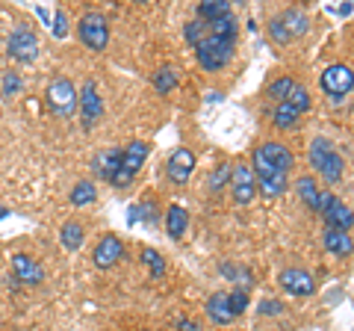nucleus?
<instances>
[{
  "instance_id": "obj_1",
  "label": "nucleus",
  "mask_w": 354,
  "mask_h": 331,
  "mask_svg": "<svg viewBox=\"0 0 354 331\" xmlns=\"http://www.w3.org/2000/svg\"><path fill=\"white\" fill-rule=\"evenodd\" d=\"M251 169H254V181L260 184L263 195L269 198H278L283 190H286V175L274 166L269 157L263 154V148L254 151V160H251Z\"/></svg>"
},
{
  "instance_id": "obj_2",
  "label": "nucleus",
  "mask_w": 354,
  "mask_h": 331,
  "mask_svg": "<svg viewBox=\"0 0 354 331\" xmlns=\"http://www.w3.org/2000/svg\"><path fill=\"white\" fill-rule=\"evenodd\" d=\"M310 166L319 169V175H322L328 184H337L342 178V157L334 151V145H330L328 139H322V136L310 142Z\"/></svg>"
},
{
  "instance_id": "obj_3",
  "label": "nucleus",
  "mask_w": 354,
  "mask_h": 331,
  "mask_svg": "<svg viewBox=\"0 0 354 331\" xmlns=\"http://www.w3.org/2000/svg\"><path fill=\"white\" fill-rule=\"evenodd\" d=\"M198 51V62L204 65L207 71H218L234 60V51H236V39H218V36H207L201 45L195 48Z\"/></svg>"
},
{
  "instance_id": "obj_4",
  "label": "nucleus",
  "mask_w": 354,
  "mask_h": 331,
  "mask_svg": "<svg viewBox=\"0 0 354 331\" xmlns=\"http://www.w3.org/2000/svg\"><path fill=\"white\" fill-rule=\"evenodd\" d=\"M44 101H48V109L53 116H62L68 118L74 116L77 109V89L68 77H53L48 83V89H44Z\"/></svg>"
},
{
  "instance_id": "obj_5",
  "label": "nucleus",
  "mask_w": 354,
  "mask_h": 331,
  "mask_svg": "<svg viewBox=\"0 0 354 331\" xmlns=\"http://www.w3.org/2000/svg\"><path fill=\"white\" fill-rule=\"evenodd\" d=\"M77 36H80V42L88 51L101 53L109 45V21L101 12H86L77 21Z\"/></svg>"
},
{
  "instance_id": "obj_6",
  "label": "nucleus",
  "mask_w": 354,
  "mask_h": 331,
  "mask_svg": "<svg viewBox=\"0 0 354 331\" xmlns=\"http://www.w3.org/2000/svg\"><path fill=\"white\" fill-rule=\"evenodd\" d=\"M148 142H142V139H136V142H130V145L124 148V154H121V166H118V172H115V178L109 181L113 186H118V190H124V186H130L133 184V178L139 175V169H142V163L148 160Z\"/></svg>"
},
{
  "instance_id": "obj_7",
  "label": "nucleus",
  "mask_w": 354,
  "mask_h": 331,
  "mask_svg": "<svg viewBox=\"0 0 354 331\" xmlns=\"http://www.w3.org/2000/svg\"><path fill=\"white\" fill-rule=\"evenodd\" d=\"M6 53L21 65L36 62V57H39V36L30 27H15L12 33H9V39H6Z\"/></svg>"
},
{
  "instance_id": "obj_8",
  "label": "nucleus",
  "mask_w": 354,
  "mask_h": 331,
  "mask_svg": "<svg viewBox=\"0 0 354 331\" xmlns=\"http://www.w3.org/2000/svg\"><path fill=\"white\" fill-rule=\"evenodd\" d=\"M322 89H325V95H330V98L348 95V92L354 89V71L348 69V65H342V62L328 65V69L322 71Z\"/></svg>"
},
{
  "instance_id": "obj_9",
  "label": "nucleus",
  "mask_w": 354,
  "mask_h": 331,
  "mask_svg": "<svg viewBox=\"0 0 354 331\" xmlns=\"http://www.w3.org/2000/svg\"><path fill=\"white\" fill-rule=\"evenodd\" d=\"M230 190H234V202L236 204H248L257 190V181H254V169L248 163H236L230 169Z\"/></svg>"
},
{
  "instance_id": "obj_10",
  "label": "nucleus",
  "mask_w": 354,
  "mask_h": 331,
  "mask_svg": "<svg viewBox=\"0 0 354 331\" xmlns=\"http://www.w3.org/2000/svg\"><path fill=\"white\" fill-rule=\"evenodd\" d=\"M77 104H80V116H83V125L86 127H95L104 116V101L97 95V86L95 80H86L83 83V95H77Z\"/></svg>"
},
{
  "instance_id": "obj_11",
  "label": "nucleus",
  "mask_w": 354,
  "mask_h": 331,
  "mask_svg": "<svg viewBox=\"0 0 354 331\" xmlns=\"http://www.w3.org/2000/svg\"><path fill=\"white\" fill-rule=\"evenodd\" d=\"M165 172H169L171 184H186L195 172V154L189 148H177L169 157V163H165Z\"/></svg>"
},
{
  "instance_id": "obj_12",
  "label": "nucleus",
  "mask_w": 354,
  "mask_h": 331,
  "mask_svg": "<svg viewBox=\"0 0 354 331\" xmlns=\"http://www.w3.org/2000/svg\"><path fill=\"white\" fill-rule=\"evenodd\" d=\"M281 287L290 296H313L316 293L313 275L304 272V269H298V267H290V269L281 272Z\"/></svg>"
},
{
  "instance_id": "obj_13",
  "label": "nucleus",
  "mask_w": 354,
  "mask_h": 331,
  "mask_svg": "<svg viewBox=\"0 0 354 331\" xmlns=\"http://www.w3.org/2000/svg\"><path fill=\"white\" fill-rule=\"evenodd\" d=\"M121 255H124V246H121V240H118L115 234H106V237H101V242L95 246L92 260H95V267L109 269V267H115V263L121 260Z\"/></svg>"
},
{
  "instance_id": "obj_14",
  "label": "nucleus",
  "mask_w": 354,
  "mask_h": 331,
  "mask_svg": "<svg viewBox=\"0 0 354 331\" xmlns=\"http://www.w3.org/2000/svg\"><path fill=\"white\" fill-rule=\"evenodd\" d=\"M121 154L124 148H106V151H97L92 157V172L97 175L101 181H113L118 166H121Z\"/></svg>"
},
{
  "instance_id": "obj_15",
  "label": "nucleus",
  "mask_w": 354,
  "mask_h": 331,
  "mask_svg": "<svg viewBox=\"0 0 354 331\" xmlns=\"http://www.w3.org/2000/svg\"><path fill=\"white\" fill-rule=\"evenodd\" d=\"M12 275H15V281L30 284V287L41 284V278H44L39 260H32L30 255H12Z\"/></svg>"
},
{
  "instance_id": "obj_16",
  "label": "nucleus",
  "mask_w": 354,
  "mask_h": 331,
  "mask_svg": "<svg viewBox=\"0 0 354 331\" xmlns=\"http://www.w3.org/2000/svg\"><path fill=\"white\" fill-rule=\"evenodd\" d=\"M319 216H325V222H328V228H337V231H348L351 225H354V213L348 211V207L346 204H342L339 202V198L334 195V198H330V202H328V207H325V211L322 213H319Z\"/></svg>"
},
{
  "instance_id": "obj_17",
  "label": "nucleus",
  "mask_w": 354,
  "mask_h": 331,
  "mask_svg": "<svg viewBox=\"0 0 354 331\" xmlns=\"http://www.w3.org/2000/svg\"><path fill=\"white\" fill-rule=\"evenodd\" d=\"M322 242H325V249L330 251V255H337V258H348L351 251H354V240L348 237V231L325 228V234H322Z\"/></svg>"
},
{
  "instance_id": "obj_18",
  "label": "nucleus",
  "mask_w": 354,
  "mask_h": 331,
  "mask_svg": "<svg viewBox=\"0 0 354 331\" xmlns=\"http://www.w3.org/2000/svg\"><path fill=\"white\" fill-rule=\"evenodd\" d=\"M207 316L213 319L216 325H227L234 314H230V305H227V293H213L207 299Z\"/></svg>"
},
{
  "instance_id": "obj_19",
  "label": "nucleus",
  "mask_w": 354,
  "mask_h": 331,
  "mask_svg": "<svg viewBox=\"0 0 354 331\" xmlns=\"http://www.w3.org/2000/svg\"><path fill=\"white\" fill-rule=\"evenodd\" d=\"M263 154H266V157H269L274 166H278V169L283 172V175H290V169H292V154H290V148H286V145H281V142H263Z\"/></svg>"
},
{
  "instance_id": "obj_20",
  "label": "nucleus",
  "mask_w": 354,
  "mask_h": 331,
  "mask_svg": "<svg viewBox=\"0 0 354 331\" xmlns=\"http://www.w3.org/2000/svg\"><path fill=\"white\" fill-rule=\"evenodd\" d=\"M186 225H189V213H186L180 204H171L169 213H165V231H169V237L180 240L186 234Z\"/></svg>"
},
{
  "instance_id": "obj_21",
  "label": "nucleus",
  "mask_w": 354,
  "mask_h": 331,
  "mask_svg": "<svg viewBox=\"0 0 354 331\" xmlns=\"http://www.w3.org/2000/svg\"><path fill=\"white\" fill-rule=\"evenodd\" d=\"M298 118H301V113H298L292 104H286V101H281L278 107H274V116H272V121H274V127L278 130H292L298 125Z\"/></svg>"
},
{
  "instance_id": "obj_22",
  "label": "nucleus",
  "mask_w": 354,
  "mask_h": 331,
  "mask_svg": "<svg viewBox=\"0 0 354 331\" xmlns=\"http://www.w3.org/2000/svg\"><path fill=\"white\" fill-rule=\"evenodd\" d=\"M198 21H204V24H209V21H218L230 15V6L225 3V0H207V3H198Z\"/></svg>"
},
{
  "instance_id": "obj_23",
  "label": "nucleus",
  "mask_w": 354,
  "mask_h": 331,
  "mask_svg": "<svg viewBox=\"0 0 354 331\" xmlns=\"http://www.w3.org/2000/svg\"><path fill=\"white\" fill-rule=\"evenodd\" d=\"M83 240H86V231H83V225L80 222H65L62 225V231H59V242L68 251H77L83 246Z\"/></svg>"
},
{
  "instance_id": "obj_24",
  "label": "nucleus",
  "mask_w": 354,
  "mask_h": 331,
  "mask_svg": "<svg viewBox=\"0 0 354 331\" xmlns=\"http://www.w3.org/2000/svg\"><path fill=\"white\" fill-rule=\"evenodd\" d=\"M71 204L74 207H86V204H92L95 198H97V190H95V184L92 181H77L71 186Z\"/></svg>"
},
{
  "instance_id": "obj_25",
  "label": "nucleus",
  "mask_w": 354,
  "mask_h": 331,
  "mask_svg": "<svg viewBox=\"0 0 354 331\" xmlns=\"http://www.w3.org/2000/svg\"><path fill=\"white\" fill-rule=\"evenodd\" d=\"M281 21H283V27L290 30V36H304L307 27H310V21H307V15L301 12V9H286V12L281 15Z\"/></svg>"
},
{
  "instance_id": "obj_26",
  "label": "nucleus",
  "mask_w": 354,
  "mask_h": 331,
  "mask_svg": "<svg viewBox=\"0 0 354 331\" xmlns=\"http://www.w3.org/2000/svg\"><path fill=\"white\" fill-rule=\"evenodd\" d=\"M295 190H298V195H301V202L310 207V211L316 213V207H319V186H316V181L313 178H298V184H295Z\"/></svg>"
},
{
  "instance_id": "obj_27",
  "label": "nucleus",
  "mask_w": 354,
  "mask_h": 331,
  "mask_svg": "<svg viewBox=\"0 0 354 331\" xmlns=\"http://www.w3.org/2000/svg\"><path fill=\"white\" fill-rule=\"evenodd\" d=\"M209 36H218V39H236V18L234 15H225L218 21H209L207 24Z\"/></svg>"
},
{
  "instance_id": "obj_28",
  "label": "nucleus",
  "mask_w": 354,
  "mask_h": 331,
  "mask_svg": "<svg viewBox=\"0 0 354 331\" xmlns=\"http://www.w3.org/2000/svg\"><path fill=\"white\" fill-rule=\"evenodd\" d=\"M174 86H177V71L171 69V65H162V69L153 74V89H157L160 95H169Z\"/></svg>"
},
{
  "instance_id": "obj_29",
  "label": "nucleus",
  "mask_w": 354,
  "mask_h": 331,
  "mask_svg": "<svg viewBox=\"0 0 354 331\" xmlns=\"http://www.w3.org/2000/svg\"><path fill=\"white\" fill-rule=\"evenodd\" d=\"M142 263H145V267H148V272L151 275H157V278H160V275L165 272V263H162V255H160V251L157 249H142Z\"/></svg>"
},
{
  "instance_id": "obj_30",
  "label": "nucleus",
  "mask_w": 354,
  "mask_h": 331,
  "mask_svg": "<svg viewBox=\"0 0 354 331\" xmlns=\"http://www.w3.org/2000/svg\"><path fill=\"white\" fill-rule=\"evenodd\" d=\"M227 305H230V314L239 316L248 311V290L245 287H236L234 293H227Z\"/></svg>"
},
{
  "instance_id": "obj_31",
  "label": "nucleus",
  "mask_w": 354,
  "mask_h": 331,
  "mask_svg": "<svg viewBox=\"0 0 354 331\" xmlns=\"http://www.w3.org/2000/svg\"><path fill=\"white\" fill-rule=\"evenodd\" d=\"M286 104H292L298 113H307L310 109V95H307L304 86H292L290 95H286Z\"/></svg>"
},
{
  "instance_id": "obj_32",
  "label": "nucleus",
  "mask_w": 354,
  "mask_h": 331,
  "mask_svg": "<svg viewBox=\"0 0 354 331\" xmlns=\"http://www.w3.org/2000/svg\"><path fill=\"white\" fill-rule=\"evenodd\" d=\"M21 74H15V71H6L3 74V80H0V92H3V98H15L18 92H21Z\"/></svg>"
},
{
  "instance_id": "obj_33",
  "label": "nucleus",
  "mask_w": 354,
  "mask_h": 331,
  "mask_svg": "<svg viewBox=\"0 0 354 331\" xmlns=\"http://www.w3.org/2000/svg\"><path fill=\"white\" fill-rule=\"evenodd\" d=\"M186 39H189L192 42V45L198 48V45H201V42L209 36V33H207V24H204V21H189V24H186Z\"/></svg>"
},
{
  "instance_id": "obj_34",
  "label": "nucleus",
  "mask_w": 354,
  "mask_h": 331,
  "mask_svg": "<svg viewBox=\"0 0 354 331\" xmlns=\"http://www.w3.org/2000/svg\"><path fill=\"white\" fill-rule=\"evenodd\" d=\"M292 86H295V83L290 80V77H278V80L269 86V95H272V98H278V101H286V95H290Z\"/></svg>"
},
{
  "instance_id": "obj_35",
  "label": "nucleus",
  "mask_w": 354,
  "mask_h": 331,
  "mask_svg": "<svg viewBox=\"0 0 354 331\" xmlns=\"http://www.w3.org/2000/svg\"><path fill=\"white\" fill-rule=\"evenodd\" d=\"M50 33L57 39L68 36V15H65V9H57V15H53V24H50Z\"/></svg>"
},
{
  "instance_id": "obj_36",
  "label": "nucleus",
  "mask_w": 354,
  "mask_h": 331,
  "mask_svg": "<svg viewBox=\"0 0 354 331\" xmlns=\"http://www.w3.org/2000/svg\"><path fill=\"white\" fill-rule=\"evenodd\" d=\"M139 219H142V222H145V225H157L160 222V213H157V204H153V202H142L139 204Z\"/></svg>"
},
{
  "instance_id": "obj_37",
  "label": "nucleus",
  "mask_w": 354,
  "mask_h": 331,
  "mask_svg": "<svg viewBox=\"0 0 354 331\" xmlns=\"http://www.w3.org/2000/svg\"><path fill=\"white\" fill-rule=\"evenodd\" d=\"M269 36H272L274 42H278V45H286V42L292 39V36H290V30L283 27V21H281V18H274L272 24H269Z\"/></svg>"
},
{
  "instance_id": "obj_38",
  "label": "nucleus",
  "mask_w": 354,
  "mask_h": 331,
  "mask_svg": "<svg viewBox=\"0 0 354 331\" xmlns=\"http://www.w3.org/2000/svg\"><path fill=\"white\" fill-rule=\"evenodd\" d=\"M227 181H230V166H218V169L213 172V178H209V190L218 193Z\"/></svg>"
},
{
  "instance_id": "obj_39",
  "label": "nucleus",
  "mask_w": 354,
  "mask_h": 331,
  "mask_svg": "<svg viewBox=\"0 0 354 331\" xmlns=\"http://www.w3.org/2000/svg\"><path fill=\"white\" fill-rule=\"evenodd\" d=\"M283 311V305L278 302V299H266V302H260V314H266V316H278Z\"/></svg>"
},
{
  "instance_id": "obj_40",
  "label": "nucleus",
  "mask_w": 354,
  "mask_h": 331,
  "mask_svg": "<svg viewBox=\"0 0 354 331\" xmlns=\"http://www.w3.org/2000/svg\"><path fill=\"white\" fill-rule=\"evenodd\" d=\"M139 222V204H133L127 211V225H136Z\"/></svg>"
},
{
  "instance_id": "obj_41",
  "label": "nucleus",
  "mask_w": 354,
  "mask_h": 331,
  "mask_svg": "<svg viewBox=\"0 0 354 331\" xmlns=\"http://www.w3.org/2000/svg\"><path fill=\"white\" fill-rule=\"evenodd\" d=\"M9 216V211H6V207H0V219H6Z\"/></svg>"
},
{
  "instance_id": "obj_42",
  "label": "nucleus",
  "mask_w": 354,
  "mask_h": 331,
  "mask_svg": "<svg viewBox=\"0 0 354 331\" xmlns=\"http://www.w3.org/2000/svg\"><path fill=\"white\" fill-rule=\"evenodd\" d=\"M192 331H201V328H192Z\"/></svg>"
}]
</instances>
